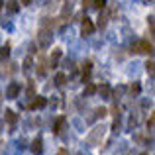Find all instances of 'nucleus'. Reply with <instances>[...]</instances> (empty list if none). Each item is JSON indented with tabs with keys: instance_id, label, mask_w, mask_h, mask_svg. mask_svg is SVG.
<instances>
[{
	"instance_id": "obj_1",
	"label": "nucleus",
	"mask_w": 155,
	"mask_h": 155,
	"mask_svg": "<svg viewBox=\"0 0 155 155\" xmlns=\"http://www.w3.org/2000/svg\"><path fill=\"white\" fill-rule=\"evenodd\" d=\"M134 51H136V53H147V55H151V53H153V43L147 41V39H141V41H137L136 45H134Z\"/></svg>"
},
{
	"instance_id": "obj_2",
	"label": "nucleus",
	"mask_w": 155,
	"mask_h": 155,
	"mask_svg": "<svg viewBox=\"0 0 155 155\" xmlns=\"http://www.w3.org/2000/svg\"><path fill=\"white\" fill-rule=\"evenodd\" d=\"M92 31H94V24H92L88 18H84V20H83V24H81V34L87 38V35H91Z\"/></svg>"
},
{
	"instance_id": "obj_3",
	"label": "nucleus",
	"mask_w": 155,
	"mask_h": 155,
	"mask_svg": "<svg viewBox=\"0 0 155 155\" xmlns=\"http://www.w3.org/2000/svg\"><path fill=\"white\" fill-rule=\"evenodd\" d=\"M18 94H20V84L12 83L10 87L6 88V96H8V98H18Z\"/></svg>"
},
{
	"instance_id": "obj_4",
	"label": "nucleus",
	"mask_w": 155,
	"mask_h": 155,
	"mask_svg": "<svg viewBox=\"0 0 155 155\" xmlns=\"http://www.w3.org/2000/svg\"><path fill=\"white\" fill-rule=\"evenodd\" d=\"M102 134H104V128H96L94 132H92L91 136H88V143H92V145H94L96 141H98L100 137H102Z\"/></svg>"
},
{
	"instance_id": "obj_5",
	"label": "nucleus",
	"mask_w": 155,
	"mask_h": 155,
	"mask_svg": "<svg viewBox=\"0 0 155 155\" xmlns=\"http://www.w3.org/2000/svg\"><path fill=\"white\" fill-rule=\"evenodd\" d=\"M31 151H34V155H39L43 151V141L41 137H35L34 141H31Z\"/></svg>"
},
{
	"instance_id": "obj_6",
	"label": "nucleus",
	"mask_w": 155,
	"mask_h": 155,
	"mask_svg": "<svg viewBox=\"0 0 155 155\" xmlns=\"http://www.w3.org/2000/svg\"><path fill=\"white\" fill-rule=\"evenodd\" d=\"M45 104H47V100L43 98V96H38V98H35L34 102L30 104V110H38V108H43Z\"/></svg>"
},
{
	"instance_id": "obj_7",
	"label": "nucleus",
	"mask_w": 155,
	"mask_h": 155,
	"mask_svg": "<svg viewBox=\"0 0 155 155\" xmlns=\"http://www.w3.org/2000/svg\"><path fill=\"white\" fill-rule=\"evenodd\" d=\"M6 10L12 12V14L20 12V2H18V0H8V2H6Z\"/></svg>"
},
{
	"instance_id": "obj_8",
	"label": "nucleus",
	"mask_w": 155,
	"mask_h": 155,
	"mask_svg": "<svg viewBox=\"0 0 155 155\" xmlns=\"http://www.w3.org/2000/svg\"><path fill=\"white\" fill-rule=\"evenodd\" d=\"M4 120H6V124H16V120H18V116H16V112H12V110H6V114H4Z\"/></svg>"
},
{
	"instance_id": "obj_9",
	"label": "nucleus",
	"mask_w": 155,
	"mask_h": 155,
	"mask_svg": "<svg viewBox=\"0 0 155 155\" xmlns=\"http://www.w3.org/2000/svg\"><path fill=\"white\" fill-rule=\"evenodd\" d=\"M96 91H98L100 94H102V98H110V96H112V88H110L108 84H102V87L96 88Z\"/></svg>"
},
{
	"instance_id": "obj_10",
	"label": "nucleus",
	"mask_w": 155,
	"mask_h": 155,
	"mask_svg": "<svg viewBox=\"0 0 155 155\" xmlns=\"http://www.w3.org/2000/svg\"><path fill=\"white\" fill-rule=\"evenodd\" d=\"M49 41H51V34L47 30H43L41 31V43H39V45H41V47H47V45H49Z\"/></svg>"
},
{
	"instance_id": "obj_11",
	"label": "nucleus",
	"mask_w": 155,
	"mask_h": 155,
	"mask_svg": "<svg viewBox=\"0 0 155 155\" xmlns=\"http://www.w3.org/2000/svg\"><path fill=\"white\" fill-rule=\"evenodd\" d=\"M65 83H67V77H65L63 73H57L55 75V84L57 87H65Z\"/></svg>"
},
{
	"instance_id": "obj_12",
	"label": "nucleus",
	"mask_w": 155,
	"mask_h": 155,
	"mask_svg": "<svg viewBox=\"0 0 155 155\" xmlns=\"http://www.w3.org/2000/svg\"><path fill=\"white\" fill-rule=\"evenodd\" d=\"M106 24H108V14H104V12H102V14L98 16V28H100V30H104Z\"/></svg>"
},
{
	"instance_id": "obj_13",
	"label": "nucleus",
	"mask_w": 155,
	"mask_h": 155,
	"mask_svg": "<svg viewBox=\"0 0 155 155\" xmlns=\"http://www.w3.org/2000/svg\"><path fill=\"white\" fill-rule=\"evenodd\" d=\"M8 55H10V45H4L2 49H0V61H6Z\"/></svg>"
},
{
	"instance_id": "obj_14",
	"label": "nucleus",
	"mask_w": 155,
	"mask_h": 155,
	"mask_svg": "<svg viewBox=\"0 0 155 155\" xmlns=\"http://www.w3.org/2000/svg\"><path fill=\"white\" fill-rule=\"evenodd\" d=\"M61 55H63V53H61V49H55V51H53V55H51V63H53V67H55V65L59 63Z\"/></svg>"
},
{
	"instance_id": "obj_15",
	"label": "nucleus",
	"mask_w": 155,
	"mask_h": 155,
	"mask_svg": "<svg viewBox=\"0 0 155 155\" xmlns=\"http://www.w3.org/2000/svg\"><path fill=\"white\" fill-rule=\"evenodd\" d=\"M63 126H65V118L61 116L59 120H57V124H55V128H53V132H55V134H59L61 130H63Z\"/></svg>"
},
{
	"instance_id": "obj_16",
	"label": "nucleus",
	"mask_w": 155,
	"mask_h": 155,
	"mask_svg": "<svg viewBox=\"0 0 155 155\" xmlns=\"http://www.w3.org/2000/svg\"><path fill=\"white\" fill-rule=\"evenodd\" d=\"M91 69H92V63H91V61H84V63H83V73H84V79H87V75L91 73Z\"/></svg>"
},
{
	"instance_id": "obj_17",
	"label": "nucleus",
	"mask_w": 155,
	"mask_h": 155,
	"mask_svg": "<svg viewBox=\"0 0 155 155\" xmlns=\"http://www.w3.org/2000/svg\"><path fill=\"white\" fill-rule=\"evenodd\" d=\"M92 4H94V8H98V10H102V8L106 6V4H108V0H94Z\"/></svg>"
},
{
	"instance_id": "obj_18",
	"label": "nucleus",
	"mask_w": 155,
	"mask_h": 155,
	"mask_svg": "<svg viewBox=\"0 0 155 155\" xmlns=\"http://www.w3.org/2000/svg\"><path fill=\"white\" fill-rule=\"evenodd\" d=\"M96 92V87L94 84H87V88H84V94H94Z\"/></svg>"
},
{
	"instance_id": "obj_19",
	"label": "nucleus",
	"mask_w": 155,
	"mask_h": 155,
	"mask_svg": "<svg viewBox=\"0 0 155 155\" xmlns=\"http://www.w3.org/2000/svg\"><path fill=\"white\" fill-rule=\"evenodd\" d=\"M145 69H147V73H149V75H153V59H149L147 63H145Z\"/></svg>"
},
{
	"instance_id": "obj_20",
	"label": "nucleus",
	"mask_w": 155,
	"mask_h": 155,
	"mask_svg": "<svg viewBox=\"0 0 155 155\" xmlns=\"http://www.w3.org/2000/svg\"><path fill=\"white\" fill-rule=\"evenodd\" d=\"M106 116V108H96V118H104Z\"/></svg>"
},
{
	"instance_id": "obj_21",
	"label": "nucleus",
	"mask_w": 155,
	"mask_h": 155,
	"mask_svg": "<svg viewBox=\"0 0 155 155\" xmlns=\"http://www.w3.org/2000/svg\"><path fill=\"white\" fill-rule=\"evenodd\" d=\"M147 128H149V130L153 128V114H151V116H149V120H147Z\"/></svg>"
},
{
	"instance_id": "obj_22",
	"label": "nucleus",
	"mask_w": 155,
	"mask_h": 155,
	"mask_svg": "<svg viewBox=\"0 0 155 155\" xmlns=\"http://www.w3.org/2000/svg\"><path fill=\"white\" fill-rule=\"evenodd\" d=\"M132 92H140V84H132Z\"/></svg>"
},
{
	"instance_id": "obj_23",
	"label": "nucleus",
	"mask_w": 155,
	"mask_h": 155,
	"mask_svg": "<svg viewBox=\"0 0 155 155\" xmlns=\"http://www.w3.org/2000/svg\"><path fill=\"white\" fill-rule=\"evenodd\" d=\"M91 4H92V0H83V6H84V8H88Z\"/></svg>"
},
{
	"instance_id": "obj_24",
	"label": "nucleus",
	"mask_w": 155,
	"mask_h": 155,
	"mask_svg": "<svg viewBox=\"0 0 155 155\" xmlns=\"http://www.w3.org/2000/svg\"><path fill=\"white\" fill-rule=\"evenodd\" d=\"M57 155H67V151H65V149H59V153Z\"/></svg>"
},
{
	"instance_id": "obj_25",
	"label": "nucleus",
	"mask_w": 155,
	"mask_h": 155,
	"mask_svg": "<svg viewBox=\"0 0 155 155\" xmlns=\"http://www.w3.org/2000/svg\"><path fill=\"white\" fill-rule=\"evenodd\" d=\"M34 0H22V4H31Z\"/></svg>"
},
{
	"instance_id": "obj_26",
	"label": "nucleus",
	"mask_w": 155,
	"mask_h": 155,
	"mask_svg": "<svg viewBox=\"0 0 155 155\" xmlns=\"http://www.w3.org/2000/svg\"><path fill=\"white\" fill-rule=\"evenodd\" d=\"M143 2H147V4H151V2H153V0H143Z\"/></svg>"
},
{
	"instance_id": "obj_27",
	"label": "nucleus",
	"mask_w": 155,
	"mask_h": 155,
	"mask_svg": "<svg viewBox=\"0 0 155 155\" xmlns=\"http://www.w3.org/2000/svg\"><path fill=\"white\" fill-rule=\"evenodd\" d=\"M141 155H147V153H141Z\"/></svg>"
}]
</instances>
